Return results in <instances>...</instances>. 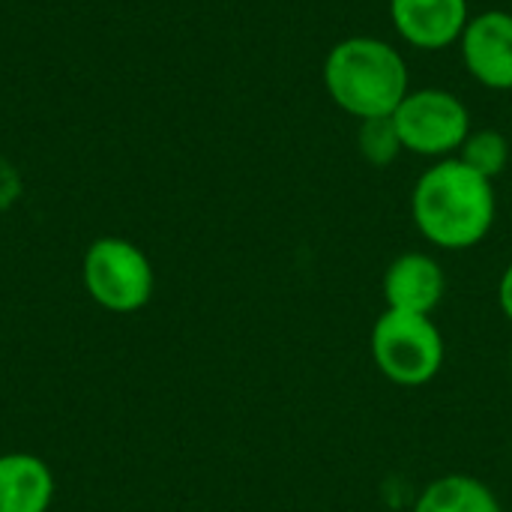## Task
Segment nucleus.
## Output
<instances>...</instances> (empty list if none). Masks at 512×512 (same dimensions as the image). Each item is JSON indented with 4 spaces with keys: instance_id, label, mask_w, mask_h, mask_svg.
<instances>
[{
    "instance_id": "nucleus-1",
    "label": "nucleus",
    "mask_w": 512,
    "mask_h": 512,
    "mask_svg": "<svg viewBox=\"0 0 512 512\" xmlns=\"http://www.w3.org/2000/svg\"><path fill=\"white\" fill-rule=\"evenodd\" d=\"M492 180L471 171L462 159H441L414 186L411 213L417 231L441 249H471L495 225Z\"/></svg>"
},
{
    "instance_id": "nucleus-2",
    "label": "nucleus",
    "mask_w": 512,
    "mask_h": 512,
    "mask_svg": "<svg viewBox=\"0 0 512 512\" xmlns=\"http://www.w3.org/2000/svg\"><path fill=\"white\" fill-rule=\"evenodd\" d=\"M324 87L330 99L357 120L390 117L411 90L402 54L375 36L336 42L324 63Z\"/></svg>"
},
{
    "instance_id": "nucleus-3",
    "label": "nucleus",
    "mask_w": 512,
    "mask_h": 512,
    "mask_svg": "<svg viewBox=\"0 0 512 512\" xmlns=\"http://www.w3.org/2000/svg\"><path fill=\"white\" fill-rule=\"evenodd\" d=\"M87 297L114 315H132L153 297L156 276L147 252L126 237H99L81 258Z\"/></svg>"
},
{
    "instance_id": "nucleus-4",
    "label": "nucleus",
    "mask_w": 512,
    "mask_h": 512,
    "mask_svg": "<svg viewBox=\"0 0 512 512\" xmlns=\"http://www.w3.org/2000/svg\"><path fill=\"white\" fill-rule=\"evenodd\" d=\"M372 360L399 387H423L444 366V336L432 315L387 309L372 327Z\"/></svg>"
},
{
    "instance_id": "nucleus-5",
    "label": "nucleus",
    "mask_w": 512,
    "mask_h": 512,
    "mask_svg": "<svg viewBox=\"0 0 512 512\" xmlns=\"http://www.w3.org/2000/svg\"><path fill=\"white\" fill-rule=\"evenodd\" d=\"M402 147L417 156H447L471 135V114L465 102L441 87L408 90L402 105L393 111Z\"/></svg>"
},
{
    "instance_id": "nucleus-6",
    "label": "nucleus",
    "mask_w": 512,
    "mask_h": 512,
    "mask_svg": "<svg viewBox=\"0 0 512 512\" xmlns=\"http://www.w3.org/2000/svg\"><path fill=\"white\" fill-rule=\"evenodd\" d=\"M462 60L489 90H512V15L489 9L468 21L462 33Z\"/></svg>"
},
{
    "instance_id": "nucleus-7",
    "label": "nucleus",
    "mask_w": 512,
    "mask_h": 512,
    "mask_svg": "<svg viewBox=\"0 0 512 512\" xmlns=\"http://www.w3.org/2000/svg\"><path fill=\"white\" fill-rule=\"evenodd\" d=\"M393 27L420 51H441L462 39L468 27V0H390Z\"/></svg>"
},
{
    "instance_id": "nucleus-8",
    "label": "nucleus",
    "mask_w": 512,
    "mask_h": 512,
    "mask_svg": "<svg viewBox=\"0 0 512 512\" xmlns=\"http://www.w3.org/2000/svg\"><path fill=\"white\" fill-rule=\"evenodd\" d=\"M447 291L441 264L423 252L399 255L384 273V300L393 312L432 315Z\"/></svg>"
},
{
    "instance_id": "nucleus-9",
    "label": "nucleus",
    "mask_w": 512,
    "mask_h": 512,
    "mask_svg": "<svg viewBox=\"0 0 512 512\" xmlns=\"http://www.w3.org/2000/svg\"><path fill=\"white\" fill-rule=\"evenodd\" d=\"M54 501V474L33 453L0 456V512H48Z\"/></svg>"
},
{
    "instance_id": "nucleus-10",
    "label": "nucleus",
    "mask_w": 512,
    "mask_h": 512,
    "mask_svg": "<svg viewBox=\"0 0 512 512\" xmlns=\"http://www.w3.org/2000/svg\"><path fill=\"white\" fill-rule=\"evenodd\" d=\"M411 512H504L495 492L465 474H450L423 489Z\"/></svg>"
},
{
    "instance_id": "nucleus-11",
    "label": "nucleus",
    "mask_w": 512,
    "mask_h": 512,
    "mask_svg": "<svg viewBox=\"0 0 512 512\" xmlns=\"http://www.w3.org/2000/svg\"><path fill=\"white\" fill-rule=\"evenodd\" d=\"M459 159L483 174L486 180H495L498 174H504L507 162H510V141L504 132L498 129H480V132H471L465 138V144L459 147Z\"/></svg>"
},
{
    "instance_id": "nucleus-12",
    "label": "nucleus",
    "mask_w": 512,
    "mask_h": 512,
    "mask_svg": "<svg viewBox=\"0 0 512 512\" xmlns=\"http://www.w3.org/2000/svg\"><path fill=\"white\" fill-rule=\"evenodd\" d=\"M357 150H360V156H363L369 165H375V168L393 165L396 156L405 150V147H402V138H399V132H396L393 114H390V117H369V120H360Z\"/></svg>"
},
{
    "instance_id": "nucleus-13",
    "label": "nucleus",
    "mask_w": 512,
    "mask_h": 512,
    "mask_svg": "<svg viewBox=\"0 0 512 512\" xmlns=\"http://www.w3.org/2000/svg\"><path fill=\"white\" fill-rule=\"evenodd\" d=\"M498 303H501V312L507 315V321L512 324V264L504 270V276L498 282Z\"/></svg>"
},
{
    "instance_id": "nucleus-14",
    "label": "nucleus",
    "mask_w": 512,
    "mask_h": 512,
    "mask_svg": "<svg viewBox=\"0 0 512 512\" xmlns=\"http://www.w3.org/2000/svg\"><path fill=\"white\" fill-rule=\"evenodd\" d=\"M510 375H512V354H510Z\"/></svg>"
}]
</instances>
